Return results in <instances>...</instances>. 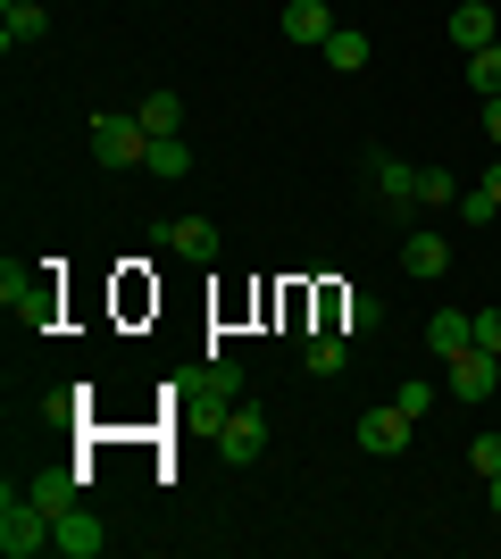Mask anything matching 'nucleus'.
I'll return each instance as SVG.
<instances>
[{
	"label": "nucleus",
	"mask_w": 501,
	"mask_h": 559,
	"mask_svg": "<svg viewBox=\"0 0 501 559\" xmlns=\"http://www.w3.org/2000/svg\"><path fill=\"white\" fill-rule=\"evenodd\" d=\"M0 551L9 559H43L50 551V501H34V492H0Z\"/></svg>",
	"instance_id": "1"
},
{
	"label": "nucleus",
	"mask_w": 501,
	"mask_h": 559,
	"mask_svg": "<svg viewBox=\"0 0 501 559\" xmlns=\"http://www.w3.org/2000/svg\"><path fill=\"white\" fill-rule=\"evenodd\" d=\"M84 134H93V159L109 167V176H118V167H143V159H151V134H143V117H134V109H100Z\"/></svg>",
	"instance_id": "2"
},
{
	"label": "nucleus",
	"mask_w": 501,
	"mask_h": 559,
	"mask_svg": "<svg viewBox=\"0 0 501 559\" xmlns=\"http://www.w3.org/2000/svg\"><path fill=\"white\" fill-rule=\"evenodd\" d=\"M260 451H267V418L251 409V401H226V409H217V460H226V467H251Z\"/></svg>",
	"instance_id": "3"
},
{
	"label": "nucleus",
	"mask_w": 501,
	"mask_h": 559,
	"mask_svg": "<svg viewBox=\"0 0 501 559\" xmlns=\"http://www.w3.org/2000/svg\"><path fill=\"white\" fill-rule=\"evenodd\" d=\"M443 393H452V401H493L501 393V350L468 343L460 359H443Z\"/></svg>",
	"instance_id": "4"
},
{
	"label": "nucleus",
	"mask_w": 501,
	"mask_h": 559,
	"mask_svg": "<svg viewBox=\"0 0 501 559\" xmlns=\"http://www.w3.org/2000/svg\"><path fill=\"white\" fill-rule=\"evenodd\" d=\"M409 426H418V418H409L402 401H384V409H359L351 435H359V451H368V460H402V451H409Z\"/></svg>",
	"instance_id": "5"
},
{
	"label": "nucleus",
	"mask_w": 501,
	"mask_h": 559,
	"mask_svg": "<svg viewBox=\"0 0 501 559\" xmlns=\"http://www.w3.org/2000/svg\"><path fill=\"white\" fill-rule=\"evenodd\" d=\"M50 551H68V559H100V551H109V526H100L93 510L59 501V510H50Z\"/></svg>",
	"instance_id": "6"
},
{
	"label": "nucleus",
	"mask_w": 501,
	"mask_h": 559,
	"mask_svg": "<svg viewBox=\"0 0 501 559\" xmlns=\"http://www.w3.org/2000/svg\"><path fill=\"white\" fill-rule=\"evenodd\" d=\"M34 43H50V9L43 0H0V50L17 59V50H34Z\"/></svg>",
	"instance_id": "7"
},
{
	"label": "nucleus",
	"mask_w": 501,
	"mask_h": 559,
	"mask_svg": "<svg viewBox=\"0 0 501 559\" xmlns=\"http://www.w3.org/2000/svg\"><path fill=\"white\" fill-rule=\"evenodd\" d=\"M368 176H377V192H384V210H393V217H409V210H418V167H409V159L377 151V159H368Z\"/></svg>",
	"instance_id": "8"
},
{
	"label": "nucleus",
	"mask_w": 501,
	"mask_h": 559,
	"mask_svg": "<svg viewBox=\"0 0 501 559\" xmlns=\"http://www.w3.org/2000/svg\"><path fill=\"white\" fill-rule=\"evenodd\" d=\"M159 242H167L176 259H192V267H210V259H217V226H210V217H167Z\"/></svg>",
	"instance_id": "9"
},
{
	"label": "nucleus",
	"mask_w": 501,
	"mask_h": 559,
	"mask_svg": "<svg viewBox=\"0 0 501 559\" xmlns=\"http://www.w3.org/2000/svg\"><path fill=\"white\" fill-rule=\"evenodd\" d=\"M326 34H334V9H326V0H285V43L326 50Z\"/></svg>",
	"instance_id": "10"
},
{
	"label": "nucleus",
	"mask_w": 501,
	"mask_h": 559,
	"mask_svg": "<svg viewBox=\"0 0 501 559\" xmlns=\"http://www.w3.org/2000/svg\"><path fill=\"white\" fill-rule=\"evenodd\" d=\"M452 43H460V50L501 43V9H493V0H460V9H452Z\"/></svg>",
	"instance_id": "11"
},
{
	"label": "nucleus",
	"mask_w": 501,
	"mask_h": 559,
	"mask_svg": "<svg viewBox=\"0 0 501 559\" xmlns=\"http://www.w3.org/2000/svg\"><path fill=\"white\" fill-rule=\"evenodd\" d=\"M402 267L409 276H452V242L434 226H409V242H402Z\"/></svg>",
	"instance_id": "12"
},
{
	"label": "nucleus",
	"mask_w": 501,
	"mask_h": 559,
	"mask_svg": "<svg viewBox=\"0 0 501 559\" xmlns=\"http://www.w3.org/2000/svg\"><path fill=\"white\" fill-rule=\"evenodd\" d=\"M468 343H477V318H468V309H434L427 318V350L434 359H460Z\"/></svg>",
	"instance_id": "13"
},
{
	"label": "nucleus",
	"mask_w": 501,
	"mask_h": 559,
	"mask_svg": "<svg viewBox=\"0 0 501 559\" xmlns=\"http://www.w3.org/2000/svg\"><path fill=\"white\" fill-rule=\"evenodd\" d=\"M493 217H501V159L485 167V185L460 192V226H493Z\"/></svg>",
	"instance_id": "14"
},
{
	"label": "nucleus",
	"mask_w": 501,
	"mask_h": 559,
	"mask_svg": "<svg viewBox=\"0 0 501 559\" xmlns=\"http://www.w3.org/2000/svg\"><path fill=\"white\" fill-rule=\"evenodd\" d=\"M301 368H310V376H343V368H351V343H343V326H334V334H310V343H301Z\"/></svg>",
	"instance_id": "15"
},
{
	"label": "nucleus",
	"mask_w": 501,
	"mask_h": 559,
	"mask_svg": "<svg viewBox=\"0 0 501 559\" xmlns=\"http://www.w3.org/2000/svg\"><path fill=\"white\" fill-rule=\"evenodd\" d=\"M151 176H167V185H176V176H192V142L184 134H151Z\"/></svg>",
	"instance_id": "16"
},
{
	"label": "nucleus",
	"mask_w": 501,
	"mask_h": 559,
	"mask_svg": "<svg viewBox=\"0 0 501 559\" xmlns=\"http://www.w3.org/2000/svg\"><path fill=\"white\" fill-rule=\"evenodd\" d=\"M427 210H460V176L452 167H418V217Z\"/></svg>",
	"instance_id": "17"
},
{
	"label": "nucleus",
	"mask_w": 501,
	"mask_h": 559,
	"mask_svg": "<svg viewBox=\"0 0 501 559\" xmlns=\"http://www.w3.org/2000/svg\"><path fill=\"white\" fill-rule=\"evenodd\" d=\"M326 68H343V75L368 68V34H359V25H334L326 34Z\"/></svg>",
	"instance_id": "18"
},
{
	"label": "nucleus",
	"mask_w": 501,
	"mask_h": 559,
	"mask_svg": "<svg viewBox=\"0 0 501 559\" xmlns=\"http://www.w3.org/2000/svg\"><path fill=\"white\" fill-rule=\"evenodd\" d=\"M134 117H143V134H184V100H176V93H143Z\"/></svg>",
	"instance_id": "19"
},
{
	"label": "nucleus",
	"mask_w": 501,
	"mask_h": 559,
	"mask_svg": "<svg viewBox=\"0 0 501 559\" xmlns=\"http://www.w3.org/2000/svg\"><path fill=\"white\" fill-rule=\"evenodd\" d=\"M468 93H477V100H493V93H501V43L468 50Z\"/></svg>",
	"instance_id": "20"
},
{
	"label": "nucleus",
	"mask_w": 501,
	"mask_h": 559,
	"mask_svg": "<svg viewBox=\"0 0 501 559\" xmlns=\"http://www.w3.org/2000/svg\"><path fill=\"white\" fill-rule=\"evenodd\" d=\"M201 393H210L217 409H226V401L242 393V368H235V359H210V368H201Z\"/></svg>",
	"instance_id": "21"
},
{
	"label": "nucleus",
	"mask_w": 501,
	"mask_h": 559,
	"mask_svg": "<svg viewBox=\"0 0 501 559\" xmlns=\"http://www.w3.org/2000/svg\"><path fill=\"white\" fill-rule=\"evenodd\" d=\"M377 318H384V301H377V293H343V334H368Z\"/></svg>",
	"instance_id": "22"
},
{
	"label": "nucleus",
	"mask_w": 501,
	"mask_h": 559,
	"mask_svg": "<svg viewBox=\"0 0 501 559\" xmlns=\"http://www.w3.org/2000/svg\"><path fill=\"white\" fill-rule=\"evenodd\" d=\"M34 501H50V510H59V501H75V476H68V467H50V476H34Z\"/></svg>",
	"instance_id": "23"
},
{
	"label": "nucleus",
	"mask_w": 501,
	"mask_h": 559,
	"mask_svg": "<svg viewBox=\"0 0 501 559\" xmlns=\"http://www.w3.org/2000/svg\"><path fill=\"white\" fill-rule=\"evenodd\" d=\"M393 401H402V409H409V418H427V409H434V401H443V393H434V384H427V376H409V384H402V393H393Z\"/></svg>",
	"instance_id": "24"
},
{
	"label": "nucleus",
	"mask_w": 501,
	"mask_h": 559,
	"mask_svg": "<svg viewBox=\"0 0 501 559\" xmlns=\"http://www.w3.org/2000/svg\"><path fill=\"white\" fill-rule=\"evenodd\" d=\"M468 467H477V476H501V435H477V443H468Z\"/></svg>",
	"instance_id": "25"
},
{
	"label": "nucleus",
	"mask_w": 501,
	"mask_h": 559,
	"mask_svg": "<svg viewBox=\"0 0 501 559\" xmlns=\"http://www.w3.org/2000/svg\"><path fill=\"white\" fill-rule=\"evenodd\" d=\"M0 301H9V309H17V301H34V284H25V267H17V259L0 267Z\"/></svg>",
	"instance_id": "26"
},
{
	"label": "nucleus",
	"mask_w": 501,
	"mask_h": 559,
	"mask_svg": "<svg viewBox=\"0 0 501 559\" xmlns=\"http://www.w3.org/2000/svg\"><path fill=\"white\" fill-rule=\"evenodd\" d=\"M477 343H485V350H501V309H477Z\"/></svg>",
	"instance_id": "27"
},
{
	"label": "nucleus",
	"mask_w": 501,
	"mask_h": 559,
	"mask_svg": "<svg viewBox=\"0 0 501 559\" xmlns=\"http://www.w3.org/2000/svg\"><path fill=\"white\" fill-rule=\"evenodd\" d=\"M485 142H501V93L485 100Z\"/></svg>",
	"instance_id": "28"
},
{
	"label": "nucleus",
	"mask_w": 501,
	"mask_h": 559,
	"mask_svg": "<svg viewBox=\"0 0 501 559\" xmlns=\"http://www.w3.org/2000/svg\"><path fill=\"white\" fill-rule=\"evenodd\" d=\"M485 510H493V518H501V476H485Z\"/></svg>",
	"instance_id": "29"
}]
</instances>
